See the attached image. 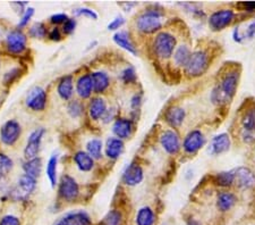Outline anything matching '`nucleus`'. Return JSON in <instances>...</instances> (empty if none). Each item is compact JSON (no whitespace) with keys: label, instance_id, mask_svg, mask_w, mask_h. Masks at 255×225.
<instances>
[{"label":"nucleus","instance_id":"28","mask_svg":"<svg viewBox=\"0 0 255 225\" xmlns=\"http://www.w3.org/2000/svg\"><path fill=\"white\" fill-rule=\"evenodd\" d=\"M57 91H58V95L64 100L71 99V97L73 96V76L67 75L63 77L59 82Z\"/></svg>","mask_w":255,"mask_h":225},{"label":"nucleus","instance_id":"44","mask_svg":"<svg viewBox=\"0 0 255 225\" xmlns=\"http://www.w3.org/2000/svg\"><path fill=\"white\" fill-rule=\"evenodd\" d=\"M75 27H76V20L74 18H68L64 23L63 30L66 34H71L74 32V30H75Z\"/></svg>","mask_w":255,"mask_h":225},{"label":"nucleus","instance_id":"48","mask_svg":"<svg viewBox=\"0 0 255 225\" xmlns=\"http://www.w3.org/2000/svg\"><path fill=\"white\" fill-rule=\"evenodd\" d=\"M77 14L79 15H83L86 16V17L93 18V19H98V15L94 10L89 9V8H81V9L77 10Z\"/></svg>","mask_w":255,"mask_h":225},{"label":"nucleus","instance_id":"51","mask_svg":"<svg viewBox=\"0 0 255 225\" xmlns=\"http://www.w3.org/2000/svg\"><path fill=\"white\" fill-rule=\"evenodd\" d=\"M49 38H50L52 41H59L61 39V33H60L59 28L53 27L50 31V33H49Z\"/></svg>","mask_w":255,"mask_h":225},{"label":"nucleus","instance_id":"15","mask_svg":"<svg viewBox=\"0 0 255 225\" xmlns=\"http://www.w3.org/2000/svg\"><path fill=\"white\" fill-rule=\"evenodd\" d=\"M144 179V172L141 166L136 163H131L126 167V170L123 174V181L126 186L135 187L141 183Z\"/></svg>","mask_w":255,"mask_h":225},{"label":"nucleus","instance_id":"7","mask_svg":"<svg viewBox=\"0 0 255 225\" xmlns=\"http://www.w3.org/2000/svg\"><path fill=\"white\" fill-rule=\"evenodd\" d=\"M59 194L61 198H64L67 202H73L80 194L79 184L69 175H64L61 177L60 184H59Z\"/></svg>","mask_w":255,"mask_h":225},{"label":"nucleus","instance_id":"10","mask_svg":"<svg viewBox=\"0 0 255 225\" xmlns=\"http://www.w3.org/2000/svg\"><path fill=\"white\" fill-rule=\"evenodd\" d=\"M46 131L44 129L40 128L33 131V132L30 134L28 137V140L26 143L25 149H24V155L25 157L28 159H33L35 157H38V154L40 151V147H41V141H42L43 134Z\"/></svg>","mask_w":255,"mask_h":225},{"label":"nucleus","instance_id":"32","mask_svg":"<svg viewBox=\"0 0 255 225\" xmlns=\"http://www.w3.org/2000/svg\"><path fill=\"white\" fill-rule=\"evenodd\" d=\"M242 130L255 131V107H250L243 113L241 118Z\"/></svg>","mask_w":255,"mask_h":225},{"label":"nucleus","instance_id":"14","mask_svg":"<svg viewBox=\"0 0 255 225\" xmlns=\"http://www.w3.org/2000/svg\"><path fill=\"white\" fill-rule=\"evenodd\" d=\"M26 48V36L20 30L11 31L7 35V49L11 54H20Z\"/></svg>","mask_w":255,"mask_h":225},{"label":"nucleus","instance_id":"23","mask_svg":"<svg viewBox=\"0 0 255 225\" xmlns=\"http://www.w3.org/2000/svg\"><path fill=\"white\" fill-rule=\"evenodd\" d=\"M123 150H124V142H123L121 139L110 138L109 140L107 141L106 154L109 158L117 159L122 155Z\"/></svg>","mask_w":255,"mask_h":225},{"label":"nucleus","instance_id":"49","mask_svg":"<svg viewBox=\"0 0 255 225\" xmlns=\"http://www.w3.org/2000/svg\"><path fill=\"white\" fill-rule=\"evenodd\" d=\"M67 19H68V16L66 14H56V15H52L50 17L51 23H53V24L65 23Z\"/></svg>","mask_w":255,"mask_h":225},{"label":"nucleus","instance_id":"41","mask_svg":"<svg viewBox=\"0 0 255 225\" xmlns=\"http://www.w3.org/2000/svg\"><path fill=\"white\" fill-rule=\"evenodd\" d=\"M34 14V8L32 7H28L25 9V13L22 16V18H20L19 23H18V27H24L28 23V20L31 19V17Z\"/></svg>","mask_w":255,"mask_h":225},{"label":"nucleus","instance_id":"40","mask_svg":"<svg viewBox=\"0 0 255 225\" xmlns=\"http://www.w3.org/2000/svg\"><path fill=\"white\" fill-rule=\"evenodd\" d=\"M122 79L125 83H133L136 81V73L133 67H127L122 73Z\"/></svg>","mask_w":255,"mask_h":225},{"label":"nucleus","instance_id":"4","mask_svg":"<svg viewBox=\"0 0 255 225\" xmlns=\"http://www.w3.org/2000/svg\"><path fill=\"white\" fill-rule=\"evenodd\" d=\"M177 48V40L175 35L169 32H160L153 41V49L155 55L161 59L170 58Z\"/></svg>","mask_w":255,"mask_h":225},{"label":"nucleus","instance_id":"50","mask_svg":"<svg viewBox=\"0 0 255 225\" xmlns=\"http://www.w3.org/2000/svg\"><path fill=\"white\" fill-rule=\"evenodd\" d=\"M233 38L236 41L237 43H242L244 41V36H243V32L241 26L235 27V30L233 32Z\"/></svg>","mask_w":255,"mask_h":225},{"label":"nucleus","instance_id":"54","mask_svg":"<svg viewBox=\"0 0 255 225\" xmlns=\"http://www.w3.org/2000/svg\"><path fill=\"white\" fill-rule=\"evenodd\" d=\"M254 225H255V224H254Z\"/></svg>","mask_w":255,"mask_h":225},{"label":"nucleus","instance_id":"22","mask_svg":"<svg viewBox=\"0 0 255 225\" xmlns=\"http://www.w3.org/2000/svg\"><path fill=\"white\" fill-rule=\"evenodd\" d=\"M136 225H154L155 223V214L153 210L149 206H144L139 208L136 219H135Z\"/></svg>","mask_w":255,"mask_h":225},{"label":"nucleus","instance_id":"36","mask_svg":"<svg viewBox=\"0 0 255 225\" xmlns=\"http://www.w3.org/2000/svg\"><path fill=\"white\" fill-rule=\"evenodd\" d=\"M11 169H13V161L6 155L0 154V171L7 174Z\"/></svg>","mask_w":255,"mask_h":225},{"label":"nucleus","instance_id":"2","mask_svg":"<svg viewBox=\"0 0 255 225\" xmlns=\"http://www.w3.org/2000/svg\"><path fill=\"white\" fill-rule=\"evenodd\" d=\"M210 66V55L207 50L197 49L193 51L188 64L185 67V73L190 77H199L208 71Z\"/></svg>","mask_w":255,"mask_h":225},{"label":"nucleus","instance_id":"30","mask_svg":"<svg viewBox=\"0 0 255 225\" xmlns=\"http://www.w3.org/2000/svg\"><path fill=\"white\" fill-rule=\"evenodd\" d=\"M90 116H91L93 120H99V118L104 117L105 114L107 113V106L106 101L101 98H96L91 101L90 104Z\"/></svg>","mask_w":255,"mask_h":225},{"label":"nucleus","instance_id":"45","mask_svg":"<svg viewBox=\"0 0 255 225\" xmlns=\"http://www.w3.org/2000/svg\"><path fill=\"white\" fill-rule=\"evenodd\" d=\"M240 9L246 11V13H254L255 11V1H244L236 5Z\"/></svg>","mask_w":255,"mask_h":225},{"label":"nucleus","instance_id":"5","mask_svg":"<svg viewBox=\"0 0 255 225\" xmlns=\"http://www.w3.org/2000/svg\"><path fill=\"white\" fill-rule=\"evenodd\" d=\"M235 17V10L232 9V8H221V9L213 11L210 15L208 23L212 31L219 32L225 30L226 27H228L234 22Z\"/></svg>","mask_w":255,"mask_h":225},{"label":"nucleus","instance_id":"37","mask_svg":"<svg viewBox=\"0 0 255 225\" xmlns=\"http://www.w3.org/2000/svg\"><path fill=\"white\" fill-rule=\"evenodd\" d=\"M68 113L71 114L72 117H79L83 113V105L80 101H73L68 106Z\"/></svg>","mask_w":255,"mask_h":225},{"label":"nucleus","instance_id":"33","mask_svg":"<svg viewBox=\"0 0 255 225\" xmlns=\"http://www.w3.org/2000/svg\"><path fill=\"white\" fill-rule=\"evenodd\" d=\"M88 154L93 159H100L102 156V142L99 139H92L91 141L88 142L86 145Z\"/></svg>","mask_w":255,"mask_h":225},{"label":"nucleus","instance_id":"43","mask_svg":"<svg viewBox=\"0 0 255 225\" xmlns=\"http://www.w3.org/2000/svg\"><path fill=\"white\" fill-rule=\"evenodd\" d=\"M0 225H20V222L16 216L6 215L0 220Z\"/></svg>","mask_w":255,"mask_h":225},{"label":"nucleus","instance_id":"21","mask_svg":"<svg viewBox=\"0 0 255 225\" xmlns=\"http://www.w3.org/2000/svg\"><path fill=\"white\" fill-rule=\"evenodd\" d=\"M192 51L190 47L187 44H180L176 48V50L174 52V61L177 66L179 67H186V65L188 64V60L191 58Z\"/></svg>","mask_w":255,"mask_h":225},{"label":"nucleus","instance_id":"27","mask_svg":"<svg viewBox=\"0 0 255 225\" xmlns=\"http://www.w3.org/2000/svg\"><path fill=\"white\" fill-rule=\"evenodd\" d=\"M93 90L97 93L104 92L109 87V76L104 72H96L91 75Z\"/></svg>","mask_w":255,"mask_h":225},{"label":"nucleus","instance_id":"38","mask_svg":"<svg viewBox=\"0 0 255 225\" xmlns=\"http://www.w3.org/2000/svg\"><path fill=\"white\" fill-rule=\"evenodd\" d=\"M30 34L33 38H43L46 35V27L42 23H35L30 28Z\"/></svg>","mask_w":255,"mask_h":225},{"label":"nucleus","instance_id":"39","mask_svg":"<svg viewBox=\"0 0 255 225\" xmlns=\"http://www.w3.org/2000/svg\"><path fill=\"white\" fill-rule=\"evenodd\" d=\"M243 32V36H244V40H252L255 36V18H252L248 23V25L245 26L244 31Z\"/></svg>","mask_w":255,"mask_h":225},{"label":"nucleus","instance_id":"19","mask_svg":"<svg viewBox=\"0 0 255 225\" xmlns=\"http://www.w3.org/2000/svg\"><path fill=\"white\" fill-rule=\"evenodd\" d=\"M113 131L121 140L122 139H127L131 134V131H133V123L130 120H127V118H118L113 126Z\"/></svg>","mask_w":255,"mask_h":225},{"label":"nucleus","instance_id":"53","mask_svg":"<svg viewBox=\"0 0 255 225\" xmlns=\"http://www.w3.org/2000/svg\"><path fill=\"white\" fill-rule=\"evenodd\" d=\"M5 175H6L5 173H2V172H1V171H0V180H1V179H2L3 177H5Z\"/></svg>","mask_w":255,"mask_h":225},{"label":"nucleus","instance_id":"47","mask_svg":"<svg viewBox=\"0 0 255 225\" xmlns=\"http://www.w3.org/2000/svg\"><path fill=\"white\" fill-rule=\"evenodd\" d=\"M124 23H125V18L116 17L115 19H113V22L109 23L108 28L109 30H118V28H121L123 25H124Z\"/></svg>","mask_w":255,"mask_h":225},{"label":"nucleus","instance_id":"20","mask_svg":"<svg viewBox=\"0 0 255 225\" xmlns=\"http://www.w3.org/2000/svg\"><path fill=\"white\" fill-rule=\"evenodd\" d=\"M36 186V179L30 177V175L24 174L18 180L17 186V194L20 197H26V196L31 195L35 189Z\"/></svg>","mask_w":255,"mask_h":225},{"label":"nucleus","instance_id":"1","mask_svg":"<svg viewBox=\"0 0 255 225\" xmlns=\"http://www.w3.org/2000/svg\"><path fill=\"white\" fill-rule=\"evenodd\" d=\"M240 82V72L236 69H230L225 73L219 83L212 89L210 99L215 105H225L233 99L237 91Z\"/></svg>","mask_w":255,"mask_h":225},{"label":"nucleus","instance_id":"12","mask_svg":"<svg viewBox=\"0 0 255 225\" xmlns=\"http://www.w3.org/2000/svg\"><path fill=\"white\" fill-rule=\"evenodd\" d=\"M47 104V92L42 88L32 89L26 97V106L32 110H43Z\"/></svg>","mask_w":255,"mask_h":225},{"label":"nucleus","instance_id":"6","mask_svg":"<svg viewBox=\"0 0 255 225\" xmlns=\"http://www.w3.org/2000/svg\"><path fill=\"white\" fill-rule=\"evenodd\" d=\"M205 145V137L201 130H193L184 139L183 149L186 154H196Z\"/></svg>","mask_w":255,"mask_h":225},{"label":"nucleus","instance_id":"29","mask_svg":"<svg viewBox=\"0 0 255 225\" xmlns=\"http://www.w3.org/2000/svg\"><path fill=\"white\" fill-rule=\"evenodd\" d=\"M23 170L25 172V174L30 175V177L34 179L39 178L41 174V170H42V161L39 157L28 159L26 163H24Z\"/></svg>","mask_w":255,"mask_h":225},{"label":"nucleus","instance_id":"31","mask_svg":"<svg viewBox=\"0 0 255 225\" xmlns=\"http://www.w3.org/2000/svg\"><path fill=\"white\" fill-rule=\"evenodd\" d=\"M213 182L221 188L232 187L233 184H235V174H234V171L220 172V173L216 174L215 178H213Z\"/></svg>","mask_w":255,"mask_h":225},{"label":"nucleus","instance_id":"42","mask_svg":"<svg viewBox=\"0 0 255 225\" xmlns=\"http://www.w3.org/2000/svg\"><path fill=\"white\" fill-rule=\"evenodd\" d=\"M241 138L245 143H254L255 142V131H246L241 130Z\"/></svg>","mask_w":255,"mask_h":225},{"label":"nucleus","instance_id":"11","mask_svg":"<svg viewBox=\"0 0 255 225\" xmlns=\"http://www.w3.org/2000/svg\"><path fill=\"white\" fill-rule=\"evenodd\" d=\"M232 146V140L228 133H219L212 138L211 142L209 146V153L212 156H219L223 155L230 149Z\"/></svg>","mask_w":255,"mask_h":225},{"label":"nucleus","instance_id":"8","mask_svg":"<svg viewBox=\"0 0 255 225\" xmlns=\"http://www.w3.org/2000/svg\"><path fill=\"white\" fill-rule=\"evenodd\" d=\"M20 136V125L14 120L6 122L0 129V139L8 146H13Z\"/></svg>","mask_w":255,"mask_h":225},{"label":"nucleus","instance_id":"13","mask_svg":"<svg viewBox=\"0 0 255 225\" xmlns=\"http://www.w3.org/2000/svg\"><path fill=\"white\" fill-rule=\"evenodd\" d=\"M235 174V184L241 189H250L255 184V173L246 166L237 167L234 170Z\"/></svg>","mask_w":255,"mask_h":225},{"label":"nucleus","instance_id":"35","mask_svg":"<svg viewBox=\"0 0 255 225\" xmlns=\"http://www.w3.org/2000/svg\"><path fill=\"white\" fill-rule=\"evenodd\" d=\"M123 215L119 211H110L104 219V225H122Z\"/></svg>","mask_w":255,"mask_h":225},{"label":"nucleus","instance_id":"52","mask_svg":"<svg viewBox=\"0 0 255 225\" xmlns=\"http://www.w3.org/2000/svg\"><path fill=\"white\" fill-rule=\"evenodd\" d=\"M141 101H142L141 95H135L133 98H131V107L134 109H137L139 106H141Z\"/></svg>","mask_w":255,"mask_h":225},{"label":"nucleus","instance_id":"24","mask_svg":"<svg viewBox=\"0 0 255 225\" xmlns=\"http://www.w3.org/2000/svg\"><path fill=\"white\" fill-rule=\"evenodd\" d=\"M76 90H77V93H79V96L81 98H83V99L91 96V93L93 91L91 75L81 76L76 83Z\"/></svg>","mask_w":255,"mask_h":225},{"label":"nucleus","instance_id":"18","mask_svg":"<svg viewBox=\"0 0 255 225\" xmlns=\"http://www.w3.org/2000/svg\"><path fill=\"white\" fill-rule=\"evenodd\" d=\"M185 116H186V113L182 107H178V106H174V107H170L166 112V121L168 124H169L171 128H178L183 124L185 120Z\"/></svg>","mask_w":255,"mask_h":225},{"label":"nucleus","instance_id":"25","mask_svg":"<svg viewBox=\"0 0 255 225\" xmlns=\"http://www.w3.org/2000/svg\"><path fill=\"white\" fill-rule=\"evenodd\" d=\"M114 41L118 44L119 47L125 49V50L130 52V54H133V55L137 54L136 48H135L133 42H131V40L129 38V34L127 33L126 31H121V32H118V33L115 34L114 35Z\"/></svg>","mask_w":255,"mask_h":225},{"label":"nucleus","instance_id":"16","mask_svg":"<svg viewBox=\"0 0 255 225\" xmlns=\"http://www.w3.org/2000/svg\"><path fill=\"white\" fill-rule=\"evenodd\" d=\"M53 225H92V221L84 212H74L59 219Z\"/></svg>","mask_w":255,"mask_h":225},{"label":"nucleus","instance_id":"26","mask_svg":"<svg viewBox=\"0 0 255 225\" xmlns=\"http://www.w3.org/2000/svg\"><path fill=\"white\" fill-rule=\"evenodd\" d=\"M74 162H75L77 167H79L82 172L91 171L94 165L93 158L90 156L88 153H84V151H79V153H76L75 156H74Z\"/></svg>","mask_w":255,"mask_h":225},{"label":"nucleus","instance_id":"9","mask_svg":"<svg viewBox=\"0 0 255 225\" xmlns=\"http://www.w3.org/2000/svg\"><path fill=\"white\" fill-rule=\"evenodd\" d=\"M160 142H161L162 148L169 155H176L180 150V139L174 130L163 131L160 136Z\"/></svg>","mask_w":255,"mask_h":225},{"label":"nucleus","instance_id":"17","mask_svg":"<svg viewBox=\"0 0 255 225\" xmlns=\"http://www.w3.org/2000/svg\"><path fill=\"white\" fill-rule=\"evenodd\" d=\"M237 204V197L230 191H221L217 196V208L221 213L232 211Z\"/></svg>","mask_w":255,"mask_h":225},{"label":"nucleus","instance_id":"46","mask_svg":"<svg viewBox=\"0 0 255 225\" xmlns=\"http://www.w3.org/2000/svg\"><path fill=\"white\" fill-rule=\"evenodd\" d=\"M18 74H19V69H18V68L11 69V71L6 73V75H5V82H6L7 84L13 83L14 80L17 79V77H18Z\"/></svg>","mask_w":255,"mask_h":225},{"label":"nucleus","instance_id":"3","mask_svg":"<svg viewBox=\"0 0 255 225\" xmlns=\"http://www.w3.org/2000/svg\"><path fill=\"white\" fill-rule=\"evenodd\" d=\"M162 13L155 9L145 10L136 19V26L138 31L150 34L161 30L162 27Z\"/></svg>","mask_w":255,"mask_h":225},{"label":"nucleus","instance_id":"34","mask_svg":"<svg viewBox=\"0 0 255 225\" xmlns=\"http://www.w3.org/2000/svg\"><path fill=\"white\" fill-rule=\"evenodd\" d=\"M57 164H58V158L55 155L50 157L47 164V177L52 187L57 184Z\"/></svg>","mask_w":255,"mask_h":225}]
</instances>
